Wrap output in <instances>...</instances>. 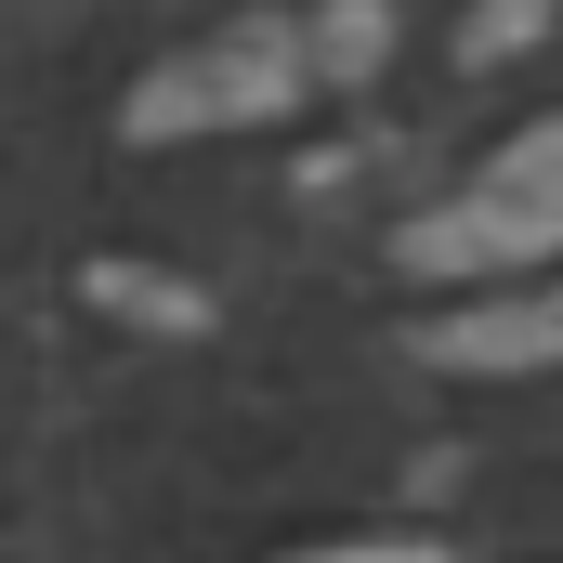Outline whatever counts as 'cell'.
<instances>
[{
    "label": "cell",
    "instance_id": "6da1fadb",
    "mask_svg": "<svg viewBox=\"0 0 563 563\" xmlns=\"http://www.w3.org/2000/svg\"><path fill=\"white\" fill-rule=\"evenodd\" d=\"M301 92H328V79H314V26H301V13H250V26L170 53V66L132 92V144L236 132V119H276V106H301Z\"/></svg>",
    "mask_w": 563,
    "mask_h": 563
},
{
    "label": "cell",
    "instance_id": "7a4b0ae2",
    "mask_svg": "<svg viewBox=\"0 0 563 563\" xmlns=\"http://www.w3.org/2000/svg\"><path fill=\"white\" fill-rule=\"evenodd\" d=\"M551 250H563V119L525 132V144H498L459 210H420L407 223V263L420 276H498V263H551Z\"/></svg>",
    "mask_w": 563,
    "mask_h": 563
},
{
    "label": "cell",
    "instance_id": "3957f363",
    "mask_svg": "<svg viewBox=\"0 0 563 563\" xmlns=\"http://www.w3.org/2000/svg\"><path fill=\"white\" fill-rule=\"evenodd\" d=\"M432 367H563V288L551 301H472V314H445Z\"/></svg>",
    "mask_w": 563,
    "mask_h": 563
},
{
    "label": "cell",
    "instance_id": "277c9868",
    "mask_svg": "<svg viewBox=\"0 0 563 563\" xmlns=\"http://www.w3.org/2000/svg\"><path fill=\"white\" fill-rule=\"evenodd\" d=\"M92 301H119V314H157V328H210V301L184 276H132V263H92Z\"/></svg>",
    "mask_w": 563,
    "mask_h": 563
},
{
    "label": "cell",
    "instance_id": "5b68a950",
    "mask_svg": "<svg viewBox=\"0 0 563 563\" xmlns=\"http://www.w3.org/2000/svg\"><path fill=\"white\" fill-rule=\"evenodd\" d=\"M551 26V0H485L472 26H459V53H511V40H538Z\"/></svg>",
    "mask_w": 563,
    "mask_h": 563
},
{
    "label": "cell",
    "instance_id": "8992f818",
    "mask_svg": "<svg viewBox=\"0 0 563 563\" xmlns=\"http://www.w3.org/2000/svg\"><path fill=\"white\" fill-rule=\"evenodd\" d=\"M288 563H459V551H432V538H354V551H288Z\"/></svg>",
    "mask_w": 563,
    "mask_h": 563
}]
</instances>
